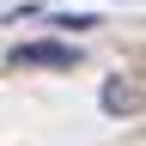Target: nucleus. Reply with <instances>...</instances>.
<instances>
[{
    "instance_id": "f257e3e1",
    "label": "nucleus",
    "mask_w": 146,
    "mask_h": 146,
    "mask_svg": "<svg viewBox=\"0 0 146 146\" xmlns=\"http://www.w3.org/2000/svg\"><path fill=\"white\" fill-rule=\"evenodd\" d=\"M79 49L73 43H18L12 49V67H73Z\"/></svg>"
},
{
    "instance_id": "f03ea898",
    "label": "nucleus",
    "mask_w": 146,
    "mask_h": 146,
    "mask_svg": "<svg viewBox=\"0 0 146 146\" xmlns=\"http://www.w3.org/2000/svg\"><path fill=\"white\" fill-rule=\"evenodd\" d=\"M98 104L110 110V116H134V110H146V85H140V79H122V73H116V79L104 85V98H98Z\"/></svg>"
}]
</instances>
